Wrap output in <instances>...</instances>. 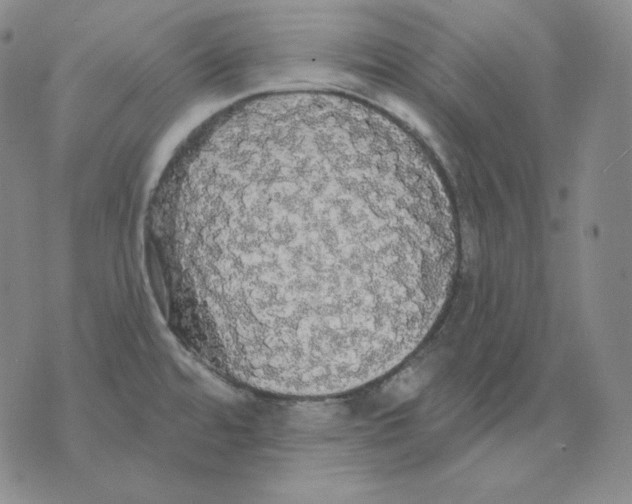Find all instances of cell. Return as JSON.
I'll return each instance as SVG.
<instances>
[{
    "label": "cell",
    "instance_id": "1",
    "mask_svg": "<svg viewBox=\"0 0 632 504\" xmlns=\"http://www.w3.org/2000/svg\"><path fill=\"white\" fill-rule=\"evenodd\" d=\"M267 233L259 312L316 332L405 306L418 254L398 203L338 177L293 170L244 195Z\"/></svg>",
    "mask_w": 632,
    "mask_h": 504
}]
</instances>
